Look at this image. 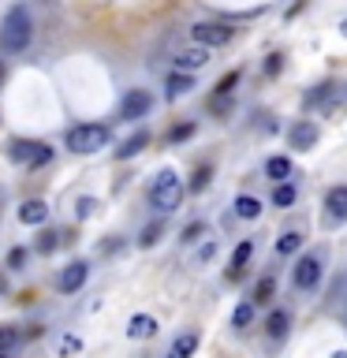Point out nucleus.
<instances>
[{
	"label": "nucleus",
	"mask_w": 347,
	"mask_h": 358,
	"mask_svg": "<svg viewBox=\"0 0 347 358\" xmlns=\"http://www.w3.org/2000/svg\"><path fill=\"white\" fill-rule=\"evenodd\" d=\"M30 41H34V19H30V11L22 8V4L8 8L4 22H0V45H4L8 52H22Z\"/></svg>",
	"instance_id": "obj_1"
},
{
	"label": "nucleus",
	"mask_w": 347,
	"mask_h": 358,
	"mask_svg": "<svg viewBox=\"0 0 347 358\" xmlns=\"http://www.w3.org/2000/svg\"><path fill=\"white\" fill-rule=\"evenodd\" d=\"M183 194H187V187H183V179H179L172 168H161L157 179L150 183V206L157 213H176L179 201H183Z\"/></svg>",
	"instance_id": "obj_2"
},
{
	"label": "nucleus",
	"mask_w": 347,
	"mask_h": 358,
	"mask_svg": "<svg viewBox=\"0 0 347 358\" xmlns=\"http://www.w3.org/2000/svg\"><path fill=\"white\" fill-rule=\"evenodd\" d=\"M108 138H112V131L105 123H78V127L67 131V150L71 153H97L108 145Z\"/></svg>",
	"instance_id": "obj_3"
},
{
	"label": "nucleus",
	"mask_w": 347,
	"mask_h": 358,
	"mask_svg": "<svg viewBox=\"0 0 347 358\" xmlns=\"http://www.w3.org/2000/svg\"><path fill=\"white\" fill-rule=\"evenodd\" d=\"M8 157L15 164H27V168H45L52 161V145L34 142V138H11L8 142Z\"/></svg>",
	"instance_id": "obj_4"
},
{
	"label": "nucleus",
	"mask_w": 347,
	"mask_h": 358,
	"mask_svg": "<svg viewBox=\"0 0 347 358\" xmlns=\"http://www.w3.org/2000/svg\"><path fill=\"white\" fill-rule=\"evenodd\" d=\"M190 38H194L201 49H220V45H228L235 38V30L228 22H198V27H190Z\"/></svg>",
	"instance_id": "obj_5"
},
{
	"label": "nucleus",
	"mask_w": 347,
	"mask_h": 358,
	"mask_svg": "<svg viewBox=\"0 0 347 358\" xmlns=\"http://www.w3.org/2000/svg\"><path fill=\"white\" fill-rule=\"evenodd\" d=\"M291 280H295L299 291H313L321 284V257L318 254H306L295 262V273H291Z\"/></svg>",
	"instance_id": "obj_6"
},
{
	"label": "nucleus",
	"mask_w": 347,
	"mask_h": 358,
	"mask_svg": "<svg viewBox=\"0 0 347 358\" xmlns=\"http://www.w3.org/2000/svg\"><path fill=\"white\" fill-rule=\"evenodd\" d=\"M325 224H329V228L347 224V183L344 187H332L329 194H325Z\"/></svg>",
	"instance_id": "obj_7"
},
{
	"label": "nucleus",
	"mask_w": 347,
	"mask_h": 358,
	"mask_svg": "<svg viewBox=\"0 0 347 358\" xmlns=\"http://www.w3.org/2000/svg\"><path fill=\"white\" fill-rule=\"evenodd\" d=\"M150 108H153L150 90H127V97H123V105H120V120H142Z\"/></svg>",
	"instance_id": "obj_8"
},
{
	"label": "nucleus",
	"mask_w": 347,
	"mask_h": 358,
	"mask_svg": "<svg viewBox=\"0 0 347 358\" xmlns=\"http://www.w3.org/2000/svg\"><path fill=\"white\" fill-rule=\"evenodd\" d=\"M86 280H90V265L86 262H71L60 276H56V287H60L64 295H75V291H83Z\"/></svg>",
	"instance_id": "obj_9"
},
{
	"label": "nucleus",
	"mask_w": 347,
	"mask_h": 358,
	"mask_svg": "<svg viewBox=\"0 0 347 358\" xmlns=\"http://www.w3.org/2000/svg\"><path fill=\"white\" fill-rule=\"evenodd\" d=\"M318 138H321V131H318V123H310V120L295 123V127H291V134H288L291 150H299V153L313 150V145H318Z\"/></svg>",
	"instance_id": "obj_10"
},
{
	"label": "nucleus",
	"mask_w": 347,
	"mask_h": 358,
	"mask_svg": "<svg viewBox=\"0 0 347 358\" xmlns=\"http://www.w3.org/2000/svg\"><path fill=\"white\" fill-rule=\"evenodd\" d=\"M209 64V49H201V45H194V49H183V52H179L176 56V67H179V71H201V67H206Z\"/></svg>",
	"instance_id": "obj_11"
},
{
	"label": "nucleus",
	"mask_w": 347,
	"mask_h": 358,
	"mask_svg": "<svg viewBox=\"0 0 347 358\" xmlns=\"http://www.w3.org/2000/svg\"><path fill=\"white\" fill-rule=\"evenodd\" d=\"M198 329H187V332H179L176 340H172V347H168V358H190L198 351Z\"/></svg>",
	"instance_id": "obj_12"
},
{
	"label": "nucleus",
	"mask_w": 347,
	"mask_h": 358,
	"mask_svg": "<svg viewBox=\"0 0 347 358\" xmlns=\"http://www.w3.org/2000/svg\"><path fill=\"white\" fill-rule=\"evenodd\" d=\"M127 336L131 340H150V336H157V317H150V313H134V317L127 321Z\"/></svg>",
	"instance_id": "obj_13"
},
{
	"label": "nucleus",
	"mask_w": 347,
	"mask_h": 358,
	"mask_svg": "<svg viewBox=\"0 0 347 358\" xmlns=\"http://www.w3.org/2000/svg\"><path fill=\"white\" fill-rule=\"evenodd\" d=\"M190 90H194V78H190L187 71H176V75H168V83H164V97L179 101L183 94H190Z\"/></svg>",
	"instance_id": "obj_14"
},
{
	"label": "nucleus",
	"mask_w": 347,
	"mask_h": 358,
	"mask_svg": "<svg viewBox=\"0 0 347 358\" xmlns=\"http://www.w3.org/2000/svg\"><path fill=\"white\" fill-rule=\"evenodd\" d=\"M19 220L22 224H45V220H49V206H45L41 198L22 201V206H19Z\"/></svg>",
	"instance_id": "obj_15"
},
{
	"label": "nucleus",
	"mask_w": 347,
	"mask_h": 358,
	"mask_svg": "<svg viewBox=\"0 0 347 358\" xmlns=\"http://www.w3.org/2000/svg\"><path fill=\"white\" fill-rule=\"evenodd\" d=\"M254 257V243L250 239H243L239 246H235V254H232V268H228V280H239L243 276V265Z\"/></svg>",
	"instance_id": "obj_16"
},
{
	"label": "nucleus",
	"mask_w": 347,
	"mask_h": 358,
	"mask_svg": "<svg viewBox=\"0 0 347 358\" xmlns=\"http://www.w3.org/2000/svg\"><path fill=\"white\" fill-rule=\"evenodd\" d=\"M265 329H269V340H284L288 329H291V313L288 310H273L269 321H265Z\"/></svg>",
	"instance_id": "obj_17"
},
{
	"label": "nucleus",
	"mask_w": 347,
	"mask_h": 358,
	"mask_svg": "<svg viewBox=\"0 0 347 358\" xmlns=\"http://www.w3.org/2000/svg\"><path fill=\"white\" fill-rule=\"evenodd\" d=\"M146 145H150V131H134L131 138L116 150V157H120V161H127V157H139V153L146 150Z\"/></svg>",
	"instance_id": "obj_18"
},
{
	"label": "nucleus",
	"mask_w": 347,
	"mask_h": 358,
	"mask_svg": "<svg viewBox=\"0 0 347 358\" xmlns=\"http://www.w3.org/2000/svg\"><path fill=\"white\" fill-rule=\"evenodd\" d=\"M265 172H269V179H276V183H288V179H291V161H288V157H269Z\"/></svg>",
	"instance_id": "obj_19"
},
{
	"label": "nucleus",
	"mask_w": 347,
	"mask_h": 358,
	"mask_svg": "<svg viewBox=\"0 0 347 358\" xmlns=\"http://www.w3.org/2000/svg\"><path fill=\"white\" fill-rule=\"evenodd\" d=\"M235 213H239L243 220H254L257 213H262V201L250 198V194H239V198H235Z\"/></svg>",
	"instance_id": "obj_20"
},
{
	"label": "nucleus",
	"mask_w": 347,
	"mask_h": 358,
	"mask_svg": "<svg viewBox=\"0 0 347 358\" xmlns=\"http://www.w3.org/2000/svg\"><path fill=\"white\" fill-rule=\"evenodd\" d=\"M302 250V235L299 231H288V235H280V243H276V254H299Z\"/></svg>",
	"instance_id": "obj_21"
},
{
	"label": "nucleus",
	"mask_w": 347,
	"mask_h": 358,
	"mask_svg": "<svg viewBox=\"0 0 347 358\" xmlns=\"http://www.w3.org/2000/svg\"><path fill=\"white\" fill-rule=\"evenodd\" d=\"M19 340H22V332L15 329V324H0V355H8Z\"/></svg>",
	"instance_id": "obj_22"
},
{
	"label": "nucleus",
	"mask_w": 347,
	"mask_h": 358,
	"mask_svg": "<svg viewBox=\"0 0 347 358\" xmlns=\"http://www.w3.org/2000/svg\"><path fill=\"white\" fill-rule=\"evenodd\" d=\"M161 235H164V224H161V220L146 224V228H142V235H139V246H153L157 239H161Z\"/></svg>",
	"instance_id": "obj_23"
},
{
	"label": "nucleus",
	"mask_w": 347,
	"mask_h": 358,
	"mask_svg": "<svg viewBox=\"0 0 347 358\" xmlns=\"http://www.w3.org/2000/svg\"><path fill=\"white\" fill-rule=\"evenodd\" d=\"M250 321H254V306H250V302H239L235 313H232V324H235V329H246Z\"/></svg>",
	"instance_id": "obj_24"
},
{
	"label": "nucleus",
	"mask_w": 347,
	"mask_h": 358,
	"mask_svg": "<svg viewBox=\"0 0 347 358\" xmlns=\"http://www.w3.org/2000/svg\"><path fill=\"white\" fill-rule=\"evenodd\" d=\"M97 209H101L97 198H78V201H75V217H78V220H90Z\"/></svg>",
	"instance_id": "obj_25"
},
{
	"label": "nucleus",
	"mask_w": 347,
	"mask_h": 358,
	"mask_svg": "<svg viewBox=\"0 0 347 358\" xmlns=\"http://www.w3.org/2000/svg\"><path fill=\"white\" fill-rule=\"evenodd\" d=\"M273 291H276V280H273V276L257 280V287H254V302H269V299H273Z\"/></svg>",
	"instance_id": "obj_26"
},
{
	"label": "nucleus",
	"mask_w": 347,
	"mask_h": 358,
	"mask_svg": "<svg viewBox=\"0 0 347 358\" xmlns=\"http://www.w3.org/2000/svg\"><path fill=\"white\" fill-rule=\"evenodd\" d=\"M273 201H276L280 209H288L291 201H295V187H291V183H280V187L273 190Z\"/></svg>",
	"instance_id": "obj_27"
},
{
	"label": "nucleus",
	"mask_w": 347,
	"mask_h": 358,
	"mask_svg": "<svg viewBox=\"0 0 347 358\" xmlns=\"http://www.w3.org/2000/svg\"><path fill=\"white\" fill-rule=\"evenodd\" d=\"M190 134H194V123H179V127L168 131V142H183V138H190Z\"/></svg>",
	"instance_id": "obj_28"
},
{
	"label": "nucleus",
	"mask_w": 347,
	"mask_h": 358,
	"mask_svg": "<svg viewBox=\"0 0 347 358\" xmlns=\"http://www.w3.org/2000/svg\"><path fill=\"white\" fill-rule=\"evenodd\" d=\"M206 187H209V164H201L194 179H190V190H206Z\"/></svg>",
	"instance_id": "obj_29"
},
{
	"label": "nucleus",
	"mask_w": 347,
	"mask_h": 358,
	"mask_svg": "<svg viewBox=\"0 0 347 358\" xmlns=\"http://www.w3.org/2000/svg\"><path fill=\"white\" fill-rule=\"evenodd\" d=\"M56 243H60V235H56V231H45L41 239H38V250L49 254V250H56Z\"/></svg>",
	"instance_id": "obj_30"
},
{
	"label": "nucleus",
	"mask_w": 347,
	"mask_h": 358,
	"mask_svg": "<svg viewBox=\"0 0 347 358\" xmlns=\"http://www.w3.org/2000/svg\"><path fill=\"white\" fill-rule=\"evenodd\" d=\"M235 78H239V71H232V75H224V78H220V86H217V97H228V94H232Z\"/></svg>",
	"instance_id": "obj_31"
},
{
	"label": "nucleus",
	"mask_w": 347,
	"mask_h": 358,
	"mask_svg": "<svg viewBox=\"0 0 347 358\" xmlns=\"http://www.w3.org/2000/svg\"><path fill=\"white\" fill-rule=\"evenodd\" d=\"M27 265V250H22V246H15V250L8 254V268H22Z\"/></svg>",
	"instance_id": "obj_32"
},
{
	"label": "nucleus",
	"mask_w": 347,
	"mask_h": 358,
	"mask_svg": "<svg viewBox=\"0 0 347 358\" xmlns=\"http://www.w3.org/2000/svg\"><path fill=\"white\" fill-rule=\"evenodd\" d=\"M280 67H284V56H280V52H273V56L265 60V75H276Z\"/></svg>",
	"instance_id": "obj_33"
},
{
	"label": "nucleus",
	"mask_w": 347,
	"mask_h": 358,
	"mask_svg": "<svg viewBox=\"0 0 347 358\" xmlns=\"http://www.w3.org/2000/svg\"><path fill=\"white\" fill-rule=\"evenodd\" d=\"M198 235H206V224H190V228L183 231V243H194Z\"/></svg>",
	"instance_id": "obj_34"
},
{
	"label": "nucleus",
	"mask_w": 347,
	"mask_h": 358,
	"mask_svg": "<svg viewBox=\"0 0 347 358\" xmlns=\"http://www.w3.org/2000/svg\"><path fill=\"white\" fill-rule=\"evenodd\" d=\"M78 347H83V343H78V336H64L60 351H64V355H71V351H78Z\"/></svg>",
	"instance_id": "obj_35"
},
{
	"label": "nucleus",
	"mask_w": 347,
	"mask_h": 358,
	"mask_svg": "<svg viewBox=\"0 0 347 358\" xmlns=\"http://www.w3.org/2000/svg\"><path fill=\"white\" fill-rule=\"evenodd\" d=\"M209 105H213V112H228V108H232V101H228V97H217V94H213V101H209Z\"/></svg>",
	"instance_id": "obj_36"
},
{
	"label": "nucleus",
	"mask_w": 347,
	"mask_h": 358,
	"mask_svg": "<svg viewBox=\"0 0 347 358\" xmlns=\"http://www.w3.org/2000/svg\"><path fill=\"white\" fill-rule=\"evenodd\" d=\"M4 291H8V280H4V273H0V299H4Z\"/></svg>",
	"instance_id": "obj_37"
},
{
	"label": "nucleus",
	"mask_w": 347,
	"mask_h": 358,
	"mask_svg": "<svg viewBox=\"0 0 347 358\" xmlns=\"http://www.w3.org/2000/svg\"><path fill=\"white\" fill-rule=\"evenodd\" d=\"M340 34H344V38H347V19H344V22H340Z\"/></svg>",
	"instance_id": "obj_38"
},
{
	"label": "nucleus",
	"mask_w": 347,
	"mask_h": 358,
	"mask_svg": "<svg viewBox=\"0 0 347 358\" xmlns=\"http://www.w3.org/2000/svg\"><path fill=\"white\" fill-rule=\"evenodd\" d=\"M0 78H4V64H0Z\"/></svg>",
	"instance_id": "obj_39"
},
{
	"label": "nucleus",
	"mask_w": 347,
	"mask_h": 358,
	"mask_svg": "<svg viewBox=\"0 0 347 358\" xmlns=\"http://www.w3.org/2000/svg\"><path fill=\"white\" fill-rule=\"evenodd\" d=\"M0 358H8V355H0Z\"/></svg>",
	"instance_id": "obj_40"
}]
</instances>
